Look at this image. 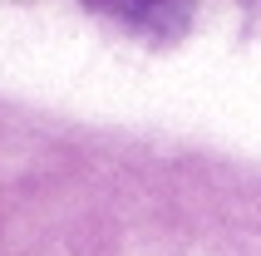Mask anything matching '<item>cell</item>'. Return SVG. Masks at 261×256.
<instances>
[{
    "mask_svg": "<svg viewBox=\"0 0 261 256\" xmlns=\"http://www.w3.org/2000/svg\"><path fill=\"white\" fill-rule=\"evenodd\" d=\"M103 10L118 15V20H128V25H138V30H163V20L182 30L192 20L188 5H103Z\"/></svg>",
    "mask_w": 261,
    "mask_h": 256,
    "instance_id": "6da1fadb",
    "label": "cell"
}]
</instances>
